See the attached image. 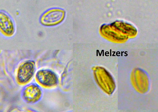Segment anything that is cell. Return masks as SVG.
I'll list each match as a JSON object with an SVG mask.
<instances>
[{
  "instance_id": "6da1fadb",
  "label": "cell",
  "mask_w": 158,
  "mask_h": 112,
  "mask_svg": "<svg viewBox=\"0 0 158 112\" xmlns=\"http://www.w3.org/2000/svg\"><path fill=\"white\" fill-rule=\"evenodd\" d=\"M64 14V11L62 9H55L49 10L43 15L41 18V22L46 26L58 24L63 19Z\"/></svg>"
},
{
  "instance_id": "7a4b0ae2",
  "label": "cell",
  "mask_w": 158,
  "mask_h": 112,
  "mask_svg": "<svg viewBox=\"0 0 158 112\" xmlns=\"http://www.w3.org/2000/svg\"><path fill=\"white\" fill-rule=\"evenodd\" d=\"M36 79L41 85L45 87H51L56 85L58 82L56 75L52 71L42 69L37 73Z\"/></svg>"
},
{
  "instance_id": "3957f363",
  "label": "cell",
  "mask_w": 158,
  "mask_h": 112,
  "mask_svg": "<svg viewBox=\"0 0 158 112\" xmlns=\"http://www.w3.org/2000/svg\"><path fill=\"white\" fill-rule=\"evenodd\" d=\"M35 70L34 63L28 61L23 64L18 70L17 79L19 82L22 84L29 81L33 76Z\"/></svg>"
},
{
  "instance_id": "277c9868",
  "label": "cell",
  "mask_w": 158,
  "mask_h": 112,
  "mask_svg": "<svg viewBox=\"0 0 158 112\" xmlns=\"http://www.w3.org/2000/svg\"><path fill=\"white\" fill-rule=\"evenodd\" d=\"M40 88L37 85L31 84L28 85L23 92V97L27 102L33 103L39 101L42 96Z\"/></svg>"
}]
</instances>
